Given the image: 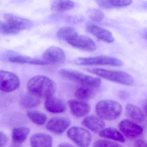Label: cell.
Segmentation results:
<instances>
[{
	"instance_id": "19",
	"label": "cell",
	"mask_w": 147,
	"mask_h": 147,
	"mask_svg": "<svg viewBox=\"0 0 147 147\" xmlns=\"http://www.w3.org/2000/svg\"><path fill=\"white\" fill-rule=\"evenodd\" d=\"M127 117L135 122H143L145 120V114L140 108L134 105L128 104L125 109Z\"/></svg>"
},
{
	"instance_id": "3",
	"label": "cell",
	"mask_w": 147,
	"mask_h": 147,
	"mask_svg": "<svg viewBox=\"0 0 147 147\" xmlns=\"http://www.w3.org/2000/svg\"><path fill=\"white\" fill-rule=\"evenodd\" d=\"M122 111L121 105L117 101L103 100L96 106V112L98 117L103 120L113 121L120 117Z\"/></svg>"
},
{
	"instance_id": "16",
	"label": "cell",
	"mask_w": 147,
	"mask_h": 147,
	"mask_svg": "<svg viewBox=\"0 0 147 147\" xmlns=\"http://www.w3.org/2000/svg\"><path fill=\"white\" fill-rule=\"evenodd\" d=\"M82 124L93 133H98L104 129L105 122L98 117L89 116L85 117L82 122Z\"/></svg>"
},
{
	"instance_id": "15",
	"label": "cell",
	"mask_w": 147,
	"mask_h": 147,
	"mask_svg": "<svg viewBox=\"0 0 147 147\" xmlns=\"http://www.w3.org/2000/svg\"><path fill=\"white\" fill-rule=\"evenodd\" d=\"M44 106L48 112L54 114L63 113L66 109V105L64 101L53 96L45 98Z\"/></svg>"
},
{
	"instance_id": "35",
	"label": "cell",
	"mask_w": 147,
	"mask_h": 147,
	"mask_svg": "<svg viewBox=\"0 0 147 147\" xmlns=\"http://www.w3.org/2000/svg\"><path fill=\"white\" fill-rule=\"evenodd\" d=\"M118 96L121 99H126L129 97V93L125 90H121L119 92Z\"/></svg>"
},
{
	"instance_id": "30",
	"label": "cell",
	"mask_w": 147,
	"mask_h": 147,
	"mask_svg": "<svg viewBox=\"0 0 147 147\" xmlns=\"http://www.w3.org/2000/svg\"><path fill=\"white\" fill-rule=\"evenodd\" d=\"M110 6L113 7H123L128 6L132 3V0H108Z\"/></svg>"
},
{
	"instance_id": "39",
	"label": "cell",
	"mask_w": 147,
	"mask_h": 147,
	"mask_svg": "<svg viewBox=\"0 0 147 147\" xmlns=\"http://www.w3.org/2000/svg\"><path fill=\"white\" fill-rule=\"evenodd\" d=\"M8 147H21L20 146H19V145H12V146H9Z\"/></svg>"
},
{
	"instance_id": "33",
	"label": "cell",
	"mask_w": 147,
	"mask_h": 147,
	"mask_svg": "<svg viewBox=\"0 0 147 147\" xmlns=\"http://www.w3.org/2000/svg\"><path fill=\"white\" fill-rule=\"evenodd\" d=\"M0 147H4L8 141V137L5 133L1 131L0 132Z\"/></svg>"
},
{
	"instance_id": "17",
	"label": "cell",
	"mask_w": 147,
	"mask_h": 147,
	"mask_svg": "<svg viewBox=\"0 0 147 147\" xmlns=\"http://www.w3.org/2000/svg\"><path fill=\"white\" fill-rule=\"evenodd\" d=\"M31 147H52L53 141L51 136L44 133H38L30 139Z\"/></svg>"
},
{
	"instance_id": "27",
	"label": "cell",
	"mask_w": 147,
	"mask_h": 147,
	"mask_svg": "<svg viewBox=\"0 0 147 147\" xmlns=\"http://www.w3.org/2000/svg\"><path fill=\"white\" fill-rule=\"evenodd\" d=\"M87 13L91 20L96 22H100L104 17L103 12L97 9L91 8L87 10Z\"/></svg>"
},
{
	"instance_id": "14",
	"label": "cell",
	"mask_w": 147,
	"mask_h": 147,
	"mask_svg": "<svg viewBox=\"0 0 147 147\" xmlns=\"http://www.w3.org/2000/svg\"><path fill=\"white\" fill-rule=\"evenodd\" d=\"M87 32L96 37L98 39L108 43H113L114 40L112 33L108 30L93 24L86 25Z\"/></svg>"
},
{
	"instance_id": "18",
	"label": "cell",
	"mask_w": 147,
	"mask_h": 147,
	"mask_svg": "<svg viewBox=\"0 0 147 147\" xmlns=\"http://www.w3.org/2000/svg\"><path fill=\"white\" fill-rule=\"evenodd\" d=\"M97 89L89 86L79 84L75 90V97L81 101H89L95 96Z\"/></svg>"
},
{
	"instance_id": "10",
	"label": "cell",
	"mask_w": 147,
	"mask_h": 147,
	"mask_svg": "<svg viewBox=\"0 0 147 147\" xmlns=\"http://www.w3.org/2000/svg\"><path fill=\"white\" fill-rule=\"evenodd\" d=\"M3 18L5 22L11 27L19 31L30 29L33 26V23L30 20L17 16L11 13H5Z\"/></svg>"
},
{
	"instance_id": "38",
	"label": "cell",
	"mask_w": 147,
	"mask_h": 147,
	"mask_svg": "<svg viewBox=\"0 0 147 147\" xmlns=\"http://www.w3.org/2000/svg\"><path fill=\"white\" fill-rule=\"evenodd\" d=\"M144 35L145 39L147 40V29L144 31Z\"/></svg>"
},
{
	"instance_id": "5",
	"label": "cell",
	"mask_w": 147,
	"mask_h": 147,
	"mask_svg": "<svg viewBox=\"0 0 147 147\" xmlns=\"http://www.w3.org/2000/svg\"><path fill=\"white\" fill-rule=\"evenodd\" d=\"M75 63L79 65H106L120 67L123 62L118 59L108 56H101L91 57L79 58L75 60Z\"/></svg>"
},
{
	"instance_id": "26",
	"label": "cell",
	"mask_w": 147,
	"mask_h": 147,
	"mask_svg": "<svg viewBox=\"0 0 147 147\" xmlns=\"http://www.w3.org/2000/svg\"><path fill=\"white\" fill-rule=\"evenodd\" d=\"M77 34V32L73 28L64 26L58 30L56 33V36L59 39L67 41L68 40Z\"/></svg>"
},
{
	"instance_id": "36",
	"label": "cell",
	"mask_w": 147,
	"mask_h": 147,
	"mask_svg": "<svg viewBox=\"0 0 147 147\" xmlns=\"http://www.w3.org/2000/svg\"><path fill=\"white\" fill-rule=\"evenodd\" d=\"M142 111L145 115L147 116V100L144 101L142 105Z\"/></svg>"
},
{
	"instance_id": "31",
	"label": "cell",
	"mask_w": 147,
	"mask_h": 147,
	"mask_svg": "<svg viewBox=\"0 0 147 147\" xmlns=\"http://www.w3.org/2000/svg\"><path fill=\"white\" fill-rule=\"evenodd\" d=\"M62 18L64 19L65 20L68 22H69L72 23H76L79 22L83 20V17L80 16H62Z\"/></svg>"
},
{
	"instance_id": "24",
	"label": "cell",
	"mask_w": 147,
	"mask_h": 147,
	"mask_svg": "<svg viewBox=\"0 0 147 147\" xmlns=\"http://www.w3.org/2000/svg\"><path fill=\"white\" fill-rule=\"evenodd\" d=\"M9 60L10 62L17 63L29 64L34 65H47L46 63L42 59L35 58L30 57L26 56H14L10 57L9 59Z\"/></svg>"
},
{
	"instance_id": "37",
	"label": "cell",
	"mask_w": 147,
	"mask_h": 147,
	"mask_svg": "<svg viewBox=\"0 0 147 147\" xmlns=\"http://www.w3.org/2000/svg\"><path fill=\"white\" fill-rule=\"evenodd\" d=\"M58 147H75L72 145H71L70 143H66V142H63L60 144Z\"/></svg>"
},
{
	"instance_id": "25",
	"label": "cell",
	"mask_w": 147,
	"mask_h": 147,
	"mask_svg": "<svg viewBox=\"0 0 147 147\" xmlns=\"http://www.w3.org/2000/svg\"><path fill=\"white\" fill-rule=\"evenodd\" d=\"M27 115L32 122L37 125H43L47 120L46 115L37 111H29L27 112Z\"/></svg>"
},
{
	"instance_id": "22",
	"label": "cell",
	"mask_w": 147,
	"mask_h": 147,
	"mask_svg": "<svg viewBox=\"0 0 147 147\" xmlns=\"http://www.w3.org/2000/svg\"><path fill=\"white\" fill-rule=\"evenodd\" d=\"M30 132V129L27 127L15 128L12 131V140L16 145L22 144L26 140Z\"/></svg>"
},
{
	"instance_id": "7",
	"label": "cell",
	"mask_w": 147,
	"mask_h": 147,
	"mask_svg": "<svg viewBox=\"0 0 147 147\" xmlns=\"http://www.w3.org/2000/svg\"><path fill=\"white\" fill-rule=\"evenodd\" d=\"M20 79L14 73L1 70L0 71V89L2 91L9 92L19 88Z\"/></svg>"
},
{
	"instance_id": "4",
	"label": "cell",
	"mask_w": 147,
	"mask_h": 147,
	"mask_svg": "<svg viewBox=\"0 0 147 147\" xmlns=\"http://www.w3.org/2000/svg\"><path fill=\"white\" fill-rule=\"evenodd\" d=\"M59 73L62 77L67 79L78 83L79 84L85 85L98 89L101 84V80L99 78L90 76L70 69L60 70Z\"/></svg>"
},
{
	"instance_id": "21",
	"label": "cell",
	"mask_w": 147,
	"mask_h": 147,
	"mask_svg": "<svg viewBox=\"0 0 147 147\" xmlns=\"http://www.w3.org/2000/svg\"><path fill=\"white\" fill-rule=\"evenodd\" d=\"M41 98L29 92L21 98L20 103L22 107L26 109H33L40 104Z\"/></svg>"
},
{
	"instance_id": "1",
	"label": "cell",
	"mask_w": 147,
	"mask_h": 147,
	"mask_svg": "<svg viewBox=\"0 0 147 147\" xmlns=\"http://www.w3.org/2000/svg\"><path fill=\"white\" fill-rule=\"evenodd\" d=\"M29 92L40 98L53 96L56 91V83L50 78L43 75H37L30 79L27 84Z\"/></svg>"
},
{
	"instance_id": "28",
	"label": "cell",
	"mask_w": 147,
	"mask_h": 147,
	"mask_svg": "<svg viewBox=\"0 0 147 147\" xmlns=\"http://www.w3.org/2000/svg\"><path fill=\"white\" fill-rule=\"evenodd\" d=\"M93 147H123L114 142L99 140L93 144Z\"/></svg>"
},
{
	"instance_id": "2",
	"label": "cell",
	"mask_w": 147,
	"mask_h": 147,
	"mask_svg": "<svg viewBox=\"0 0 147 147\" xmlns=\"http://www.w3.org/2000/svg\"><path fill=\"white\" fill-rule=\"evenodd\" d=\"M87 71L96 74L105 79L124 85L131 86L134 80L130 74L122 71L110 70L101 68H88Z\"/></svg>"
},
{
	"instance_id": "20",
	"label": "cell",
	"mask_w": 147,
	"mask_h": 147,
	"mask_svg": "<svg viewBox=\"0 0 147 147\" xmlns=\"http://www.w3.org/2000/svg\"><path fill=\"white\" fill-rule=\"evenodd\" d=\"M75 3L71 0H51V10L57 13H62L74 8Z\"/></svg>"
},
{
	"instance_id": "13",
	"label": "cell",
	"mask_w": 147,
	"mask_h": 147,
	"mask_svg": "<svg viewBox=\"0 0 147 147\" xmlns=\"http://www.w3.org/2000/svg\"><path fill=\"white\" fill-rule=\"evenodd\" d=\"M68 105L72 114L77 118L86 115L90 111L89 103L79 99H71L68 102Z\"/></svg>"
},
{
	"instance_id": "29",
	"label": "cell",
	"mask_w": 147,
	"mask_h": 147,
	"mask_svg": "<svg viewBox=\"0 0 147 147\" xmlns=\"http://www.w3.org/2000/svg\"><path fill=\"white\" fill-rule=\"evenodd\" d=\"M0 31L1 32L4 34H17L20 32L19 31L15 30L11 27L6 22H0Z\"/></svg>"
},
{
	"instance_id": "34",
	"label": "cell",
	"mask_w": 147,
	"mask_h": 147,
	"mask_svg": "<svg viewBox=\"0 0 147 147\" xmlns=\"http://www.w3.org/2000/svg\"><path fill=\"white\" fill-rule=\"evenodd\" d=\"M136 147H147V143L143 140H138L135 143Z\"/></svg>"
},
{
	"instance_id": "6",
	"label": "cell",
	"mask_w": 147,
	"mask_h": 147,
	"mask_svg": "<svg viewBox=\"0 0 147 147\" xmlns=\"http://www.w3.org/2000/svg\"><path fill=\"white\" fill-rule=\"evenodd\" d=\"M67 136L79 147H89L92 140L91 133L81 127L70 128L67 131Z\"/></svg>"
},
{
	"instance_id": "32",
	"label": "cell",
	"mask_w": 147,
	"mask_h": 147,
	"mask_svg": "<svg viewBox=\"0 0 147 147\" xmlns=\"http://www.w3.org/2000/svg\"><path fill=\"white\" fill-rule=\"evenodd\" d=\"M97 3L100 7L104 9H110L112 8L108 2V0H96Z\"/></svg>"
},
{
	"instance_id": "8",
	"label": "cell",
	"mask_w": 147,
	"mask_h": 147,
	"mask_svg": "<svg viewBox=\"0 0 147 147\" xmlns=\"http://www.w3.org/2000/svg\"><path fill=\"white\" fill-rule=\"evenodd\" d=\"M67 43L73 47L86 51H93L96 49L95 42L89 37L78 34L67 40Z\"/></svg>"
},
{
	"instance_id": "23",
	"label": "cell",
	"mask_w": 147,
	"mask_h": 147,
	"mask_svg": "<svg viewBox=\"0 0 147 147\" xmlns=\"http://www.w3.org/2000/svg\"><path fill=\"white\" fill-rule=\"evenodd\" d=\"M98 134L100 137L113 140L121 143H123L126 141L123 136L114 128L108 127L100 131Z\"/></svg>"
},
{
	"instance_id": "11",
	"label": "cell",
	"mask_w": 147,
	"mask_h": 147,
	"mask_svg": "<svg viewBox=\"0 0 147 147\" xmlns=\"http://www.w3.org/2000/svg\"><path fill=\"white\" fill-rule=\"evenodd\" d=\"M121 132L127 137L134 138L140 136L143 133V129L131 120H123L119 124Z\"/></svg>"
},
{
	"instance_id": "12",
	"label": "cell",
	"mask_w": 147,
	"mask_h": 147,
	"mask_svg": "<svg viewBox=\"0 0 147 147\" xmlns=\"http://www.w3.org/2000/svg\"><path fill=\"white\" fill-rule=\"evenodd\" d=\"M71 121L68 118L54 117L50 119L46 125L47 129L54 134H61L69 127Z\"/></svg>"
},
{
	"instance_id": "9",
	"label": "cell",
	"mask_w": 147,
	"mask_h": 147,
	"mask_svg": "<svg viewBox=\"0 0 147 147\" xmlns=\"http://www.w3.org/2000/svg\"><path fill=\"white\" fill-rule=\"evenodd\" d=\"M42 60L47 65L63 63L66 60L64 52L57 47H51L47 49L42 56Z\"/></svg>"
}]
</instances>
